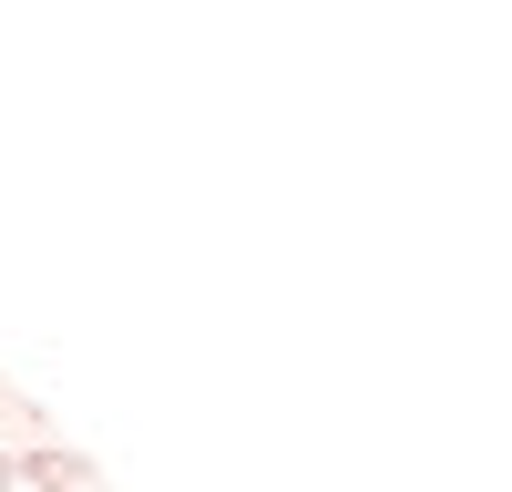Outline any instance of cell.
<instances>
[{
  "mask_svg": "<svg viewBox=\"0 0 512 492\" xmlns=\"http://www.w3.org/2000/svg\"><path fill=\"white\" fill-rule=\"evenodd\" d=\"M11 492H93V462L62 441H31V451H11Z\"/></svg>",
  "mask_w": 512,
  "mask_h": 492,
  "instance_id": "obj_1",
  "label": "cell"
},
{
  "mask_svg": "<svg viewBox=\"0 0 512 492\" xmlns=\"http://www.w3.org/2000/svg\"><path fill=\"white\" fill-rule=\"evenodd\" d=\"M0 492H11V451H0Z\"/></svg>",
  "mask_w": 512,
  "mask_h": 492,
  "instance_id": "obj_2",
  "label": "cell"
}]
</instances>
